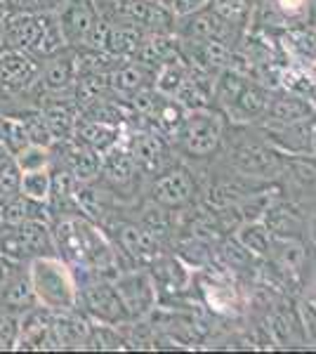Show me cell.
I'll list each match as a JSON object with an SVG mask.
<instances>
[{
	"mask_svg": "<svg viewBox=\"0 0 316 354\" xmlns=\"http://www.w3.org/2000/svg\"><path fill=\"white\" fill-rule=\"evenodd\" d=\"M128 151L142 170H158L165 158V145L156 133H137Z\"/></svg>",
	"mask_w": 316,
	"mask_h": 354,
	"instance_id": "5bb4252c",
	"label": "cell"
},
{
	"mask_svg": "<svg viewBox=\"0 0 316 354\" xmlns=\"http://www.w3.org/2000/svg\"><path fill=\"white\" fill-rule=\"evenodd\" d=\"M234 106L243 111L245 116H257L260 111L267 109V100H264V95L255 85H243L239 97L234 100Z\"/></svg>",
	"mask_w": 316,
	"mask_h": 354,
	"instance_id": "d6a6232c",
	"label": "cell"
},
{
	"mask_svg": "<svg viewBox=\"0 0 316 354\" xmlns=\"http://www.w3.org/2000/svg\"><path fill=\"white\" fill-rule=\"evenodd\" d=\"M0 222H3V220H0Z\"/></svg>",
	"mask_w": 316,
	"mask_h": 354,
	"instance_id": "7dc6e473",
	"label": "cell"
},
{
	"mask_svg": "<svg viewBox=\"0 0 316 354\" xmlns=\"http://www.w3.org/2000/svg\"><path fill=\"white\" fill-rule=\"evenodd\" d=\"M80 300H83L88 314H93V317L100 319L102 324H111L113 326V324H123L130 319V314L125 310L118 290L104 281L88 283V286L80 290Z\"/></svg>",
	"mask_w": 316,
	"mask_h": 354,
	"instance_id": "277c9868",
	"label": "cell"
},
{
	"mask_svg": "<svg viewBox=\"0 0 316 354\" xmlns=\"http://www.w3.org/2000/svg\"><path fill=\"white\" fill-rule=\"evenodd\" d=\"M0 300L5 302L8 310H24L26 312V310H31V307H36L38 300H36V293H33L28 274H15V277L8 281V286L3 288V293H0Z\"/></svg>",
	"mask_w": 316,
	"mask_h": 354,
	"instance_id": "ac0fdd59",
	"label": "cell"
},
{
	"mask_svg": "<svg viewBox=\"0 0 316 354\" xmlns=\"http://www.w3.org/2000/svg\"><path fill=\"white\" fill-rule=\"evenodd\" d=\"M45 66H40V76L38 83L43 85L45 93L57 95V93H66L73 88L80 71V62L73 53H64V48L59 53L45 57Z\"/></svg>",
	"mask_w": 316,
	"mask_h": 354,
	"instance_id": "5b68a950",
	"label": "cell"
},
{
	"mask_svg": "<svg viewBox=\"0 0 316 354\" xmlns=\"http://www.w3.org/2000/svg\"><path fill=\"white\" fill-rule=\"evenodd\" d=\"M128 17L135 24L156 28L165 26L172 21V12L165 5L156 3V0H130L128 3Z\"/></svg>",
	"mask_w": 316,
	"mask_h": 354,
	"instance_id": "ffe728a7",
	"label": "cell"
},
{
	"mask_svg": "<svg viewBox=\"0 0 316 354\" xmlns=\"http://www.w3.org/2000/svg\"><path fill=\"white\" fill-rule=\"evenodd\" d=\"M239 241L245 250H252L257 255H264L269 250V234L262 225L252 222V225H243V230L239 234Z\"/></svg>",
	"mask_w": 316,
	"mask_h": 354,
	"instance_id": "4dcf8cb0",
	"label": "cell"
},
{
	"mask_svg": "<svg viewBox=\"0 0 316 354\" xmlns=\"http://www.w3.org/2000/svg\"><path fill=\"white\" fill-rule=\"evenodd\" d=\"M15 163L19 165V170H38L50 165V147L40 145H28L26 149H21L15 156Z\"/></svg>",
	"mask_w": 316,
	"mask_h": 354,
	"instance_id": "1f68e13d",
	"label": "cell"
},
{
	"mask_svg": "<svg viewBox=\"0 0 316 354\" xmlns=\"http://www.w3.org/2000/svg\"><path fill=\"white\" fill-rule=\"evenodd\" d=\"M40 64L31 53L17 48H5L0 53V90L3 93H21L38 83Z\"/></svg>",
	"mask_w": 316,
	"mask_h": 354,
	"instance_id": "3957f363",
	"label": "cell"
},
{
	"mask_svg": "<svg viewBox=\"0 0 316 354\" xmlns=\"http://www.w3.org/2000/svg\"><path fill=\"white\" fill-rule=\"evenodd\" d=\"M26 128V135L31 140V145H40V147H53L55 140L50 135L48 125H45V118H43V111H28L24 116L19 118Z\"/></svg>",
	"mask_w": 316,
	"mask_h": 354,
	"instance_id": "83f0119b",
	"label": "cell"
},
{
	"mask_svg": "<svg viewBox=\"0 0 316 354\" xmlns=\"http://www.w3.org/2000/svg\"><path fill=\"white\" fill-rule=\"evenodd\" d=\"M120 243H123V248L128 250L132 258H154L158 250V239L156 234H154L149 227L145 225H125L123 230H120Z\"/></svg>",
	"mask_w": 316,
	"mask_h": 354,
	"instance_id": "2e32d148",
	"label": "cell"
},
{
	"mask_svg": "<svg viewBox=\"0 0 316 354\" xmlns=\"http://www.w3.org/2000/svg\"><path fill=\"white\" fill-rule=\"evenodd\" d=\"M15 274H17L15 272V262L0 255V293H3V288L8 286V281L15 277Z\"/></svg>",
	"mask_w": 316,
	"mask_h": 354,
	"instance_id": "b9f144b4",
	"label": "cell"
},
{
	"mask_svg": "<svg viewBox=\"0 0 316 354\" xmlns=\"http://www.w3.org/2000/svg\"><path fill=\"white\" fill-rule=\"evenodd\" d=\"M279 3H281V8H284L286 12H295V10H300L302 0H279Z\"/></svg>",
	"mask_w": 316,
	"mask_h": 354,
	"instance_id": "ee69618b",
	"label": "cell"
},
{
	"mask_svg": "<svg viewBox=\"0 0 316 354\" xmlns=\"http://www.w3.org/2000/svg\"><path fill=\"white\" fill-rule=\"evenodd\" d=\"M43 118L45 125H48L50 135H53L55 142H68L73 140V130H76V121H78V113L73 109L68 102H50L45 104L43 109Z\"/></svg>",
	"mask_w": 316,
	"mask_h": 354,
	"instance_id": "4fadbf2b",
	"label": "cell"
},
{
	"mask_svg": "<svg viewBox=\"0 0 316 354\" xmlns=\"http://www.w3.org/2000/svg\"><path fill=\"white\" fill-rule=\"evenodd\" d=\"M0 5H8V0H0Z\"/></svg>",
	"mask_w": 316,
	"mask_h": 354,
	"instance_id": "bcb514c9",
	"label": "cell"
},
{
	"mask_svg": "<svg viewBox=\"0 0 316 354\" xmlns=\"http://www.w3.org/2000/svg\"><path fill=\"white\" fill-rule=\"evenodd\" d=\"M232 31V26L224 19H220L215 12H194L192 24H187V36L194 38V41H210V38H220L224 41L227 33Z\"/></svg>",
	"mask_w": 316,
	"mask_h": 354,
	"instance_id": "44dd1931",
	"label": "cell"
},
{
	"mask_svg": "<svg viewBox=\"0 0 316 354\" xmlns=\"http://www.w3.org/2000/svg\"><path fill=\"white\" fill-rule=\"evenodd\" d=\"M154 201L163 208H180L194 196V180L187 170H170L154 182Z\"/></svg>",
	"mask_w": 316,
	"mask_h": 354,
	"instance_id": "ba28073f",
	"label": "cell"
},
{
	"mask_svg": "<svg viewBox=\"0 0 316 354\" xmlns=\"http://www.w3.org/2000/svg\"><path fill=\"white\" fill-rule=\"evenodd\" d=\"M0 140L5 142V147H8L15 156L31 145L24 123H21L19 118H12V116H0Z\"/></svg>",
	"mask_w": 316,
	"mask_h": 354,
	"instance_id": "484cf974",
	"label": "cell"
},
{
	"mask_svg": "<svg viewBox=\"0 0 316 354\" xmlns=\"http://www.w3.org/2000/svg\"><path fill=\"white\" fill-rule=\"evenodd\" d=\"M19 335V319L15 317L12 310L0 312V350H12Z\"/></svg>",
	"mask_w": 316,
	"mask_h": 354,
	"instance_id": "74e56055",
	"label": "cell"
},
{
	"mask_svg": "<svg viewBox=\"0 0 316 354\" xmlns=\"http://www.w3.org/2000/svg\"><path fill=\"white\" fill-rule=\"evenodd\" d=\"M180 137L185 142L189 153H196V156H208L217 149L222 137L220 121H217L215 113L208 109H194L185 113V123H182Z\"/></svg>",
	"mask_w": 316,
	"mask_h": 354,
	"instance_id": "7a4b0ae2",
	"label": "cell"
},
{
	"mask_svg": "<svg viewBox=\"0 0 316 354\" xmlns=\"http://www.w3.org/2000/svg\"><path fill=\"white\" fill-rule=\"evenodd\" d=\"M50 194H53V173H50V168L21 170V196L38 203H50Z\"/></svg>",
	"mask_w": 316,
	"mask_h": 354,
	"instance_id": "603a6c76",
	"label": "cell"
},
{
	"mask_svg": "<svg viewBox=\"0 0 316 354\" xmlns=\"http://www.w3.org/2000/svg\"><path fill=\"white\" fill-rule=\"evenodd\" d=\"M85 347H90V350H118V347H123V342H120L118 335H113L106 326H100V328L88 330Z\"/></svg>",
	"mask_w": 316,
	"mask_h": 354,
	"instance_id": "8d00e7d4",
	"label": "cell"
},
{
	"mask_svg": "<svg viewBox=\"0 0 316 354\" xmlns=\"http://www.w3.org/2000/svg\"><path fill=\"white\" fill-rule=\"evenodd\" d=\"M210 10L229 26L241 24L248 15V0H210Z\"/></svg>",
	"mask_w": 316,
	"mask_h": 354,
	"instance_id": "f546056e",
	"label": "cell"
},
{
	"mask_svg": "<svg viewBox=\"0 0 316 354\" xmlns=\"http://www.w3.org/2000/svg\"><path fill=\"white\" fill-rule=\"evenodd\" d=\"M142 43V36L137 26H109L104 53L109 57H128L135 55Z\"/></svg>",
	"mask_w": 316,
	"mask_h": 354,
	"instance_id": "7402d4cb",
	"label": "cell"
},
{
	"mask_svg": "<svg viewBox=\"0 0 316 354\" xmlns=\"http://www.w3.org/2000/svg\"><path fill=\"white\" fill-rule=\"evenodd\" d=\"M64 145V156H66V170L71 173L73 180L78 182H93L97 175L102 173V153L90 149L88 145L78 140L62 142Z\"/></svg>",
	"mask_w": 316,
	"mask_h": 354,
	"instance_id": "30bf717a",
	"label": "cell"
},
{
	"mask_svg": "<svg viewBox=\"0 0 316 354\" xmlns=\"http://www.w3.org/2000/svg\"><path fill=\"white\" fill-rule=\"evenodd\" d=\"M120 300H123L125 310H128L130 317H142L145 312L151 310L154 305V286L149 281L147 274H125L116 281Z\"/></svg>",
	"mask_w": 316,
	"mask_h": 354,
	"instance_id": "9c48e42d",
	"label": "cell"
},
{
	"mask_svg": "<svg viewBox=\"0 0 316 354\" xmlns=\"http://www.w3.org/2000/svg\"><path fill=\"white\" fill-rule=\"evenodd\" d=\"M28 279H31L33 293H36L38 305H43L50 312H66L73 310L78 302L76 281H73L68 265L64 260L53 258V255H38L31 258L28 267Z\"/></svg>",
	"mask_w": 316,
	"mask_h": 354,
	"instance_id": "6da1fadb",
	"label": "cell"
},
{
	"mask_svg": "<svg viewBox=\"0 0 316 354\" xmlns=\"http://www.w3.org/2000/svg\"><path fill=\"white\" fill-rule=\"evenodd\" d=\"M149 64L145 62H135V64H125L116 68V71L109 76V83L116 93H123V95H132L137 90L147 88L149 85Z\"/></svg>",
	"mask_w": 316,
	"mask_h": 354,
	"instance_id": "d6986e66",
	"label": "cell"
},
{
	"mask_svg": "<svg viewBox=\"0 0 316 354\" xmlns=\"http://www.w3.org/2000/svg\"><path fill=\"white\" fill-rule=\"evenodd\" d=\"M97 19V10L93 0H66L62 5L57 21H59L62 36L68 45H83L88 31Z\"/></svg>",
	"mask_w": 316,
	"mask_h": 354,
	"instance_id": "52a82bcc",
	"label": "cell"
},
{
	"mask_svg": "<svg viewBox=\"0 0 316 354\" xmlns=\"http://www.w3.org/2000/svg\"><path fill=\"white\" fill-rule=\"evenodd\" d=\"M187 78V66L182 64L180 59H168L163 64H158V71H156V93L160 97H175L177 90L182 88Z\"/></svg>",
	"mask_w": 316,
	"mask_h": 354,
	"instance_id": "cb8c5ba5",
	"label": "cell"
},
{
	"mask_svg": "<svg viewBox=\"0 0 316 354\" xmlns=\"http://www.w3.org/2000/svg\"><path fill=\"white\" fill-rule=\"evenodd\" d=\"M17 196H21V170L17 163H10L0 170V208L12 203Z\"/></svg>",
	"mask_w": 316,
	"mask_h": 354,
	"instance_id": "f1b7e54d",
	"label": "cell"
},
{
	"mask_svg": "<svg viewBox=\"0 0 316 354\" xmlns=\"http://www.w3.org/2000/svg\"><path fill=\"white\" fill-rule=\"evenodd\" d=\"M102 173L116 185H128L137 173V163L128 149H120L116 145L102 153Z\"/></svg>",
	"mask_w": 316,
	"mask_h": 354,
	"instance_id": "e0dca14e",
	"label": "cell"
},
{
	"mask_svg": "<svg viewBox=\"0 0 316 354\" xmlns=\"http://www.w3.org/2000/svg\"><path fill=\"white\" fill-rule=\"evenodd\" d=\"M53 330H55L57 342H59V350H64V347L85 345V338H88L90 328L83 324V319H78L76 314H73V310H66V312H55Z\"/></svg>",
	"mask_w": 316,
	"mask_h": 354,
	"instance_id": "9a60e30c",
	"label": "cell"
},
{
	"mask_svg": "<svg viewBox=\"0 0 316 354\" xmlns=\"http://www.w3.org/2000/svg\"><path fill=\"white\" fill-rule=\"evenodd\" d=\"M156 121L163 133L180 135L182 123H185V106H182L180 102L170 100V97H165V102L158 104V109H156Z\"/></svg>",
	"mask_w": 316,
	"mask_h": 354,
	"instance_id": "4316f807",
	"label": "cell"
},
{
	"mask_svg": "<svg viewBox=\"0 0 316 354\" xmlns=\"http://www.w3.org/2000/svg\"><path fill=\"white\" fill-rule=\"evenodd\" d=\"M73 140L88 145L90 149L97 153H104L106 149L118 145L120 140V125L116 123H104V121H93V118L78 116L76 130H73Z\"/></svg>",
	"mask_w": 316,
	"mask_h": 354,
	"instance_id": "8fae6325",
	"label": "cell"
},
{
	"mask_svg": "<svg viewBox=\"0 0 316 354\" xmlns=\"http://www.w3.org/2000/svg\"><path fill=\"white\" fill-rule=\"evenodd\" d=\"M243 85L245 83L241 81L236 73H224L220 81H217V100L232 106L234 100L239 97V93H241V88H243Z\"/></svg>",
	"mask_w": 316,
	"mask_h": 354,
	"instance_id": "f35d334b",
	"label": "cell"
},
{
	"mask_svg": "<svg viewBox=\"0 0 316 354\" xmlns=\"http://www.w3.org/2000/svg\"><path fill=\"white\" fill-rule=\"evenodd\" d=\"M156 3H160V5H165V8H168V5H170V0H156Z\"/></svg>",
	"mask_w": 316,
	"mask_h": 354,
	"instance_id": "f6af8a7d",
	"label": "cell"
},
{
	"mask_svg": "<svg viewBox=\"0 0 316 354\" xmlns=\"http://www.w3.org/2000/svg\"><path fill=\"white\" fill-rule=\"evenodd\" d=\"M17 345L26 347V350H59V342H57L53 330L50 310L40 312L36 307H31V310L24 312V317L19 319Z\"/></svg>",
	"mask_w": 316,
	"mask_h": 354,
	"instance_id": "8992f818",
	"label": "cell"
},
{
	"mask_svg": "<svg viewBox=\"0 0 316 354\" xmlns=\"http://www.w3.org/2000/svg\"><path fill=\"white\" fill-rule=\"evenodd\" d=\"M175 45H172L170 38L160 36V33H156V36H149L145 38V41L140 43V48H137V57H140V62H145V64L149 66H158L163 64V62H168L175 57Z\"/></svg>",
	"mask_w": 316,
	"mask_h": 354,
	"instance_id": "d4e9b609",
	"label": "cell"
},
{
	"mask_svg": "<svg viewBox=\"0 0 316 354\" xmlns=\"http://www.w3.org/2000/svg\"><path fill=\"white\" fill-rule=\"evenodd\" d=\"M210 0H170L168 10L177 17H189L194 12H198L203 5H208Z\"/></svg>",
	"mask_w": 316,
	"mask_h": 354,
	"instance_id": "ab89813d",
	"label": "cell"
},
{
	"mask_svg": "<svg viewBox=\"0 0 316 354\" xmlns=\"http://www.w3.org/2000/svg\"><path fill=\"white\" fill-rule=\"evenodd\" d=\"M236 158L248 173H262V170L272 168V153L262 151L260 147H243Z\"/></svg>",
	"mask_w": 316,
	"mask_h": 354,
	"instance_id": "e575fe53",
	"label": "cell"
},
{
	"mask_svg": "<svg viewBox=\"0 0 316 354\" xmlns=\"http://www.w3.org/2000/svg\"><path fill=\"white\" fill-rule=\"evenodd\" d=\"M10 163H15V153L10 151L8 147H5L3 140H0V170H5Z\"/></svg>",
	"mask_w": 316,
	"mask_h": 354,
	"instance_id": "7bdbcfd3",
	"label": "cell"
},
{
	"mask_svg": "<svg viewBox=\"0 0 316 354\" xmlns=\"http://www.w3.org/2000/svg\"><path fill=\"white\" fill-rule=\"evenodd\" d=\"M272 116L281 123H292L300 121V118L307 116V106L302 104L300 100H279L277 104H272Z\"/></svg>",
	"mask_w": 316,
	"mask_h": 354,
	"instance_id": "d590c367",
	"label": "cell"
},
{
	"mask_svg": "<svg viewBox=\"0 0 316 354\" xmlns=\"http://www.w3.org/2000/svg\"><path fill=\"white\" fill-rule=\"evenodd\" d=\"M198 43H201V62L208 68H220L229 62V48L220 38H210V41H198Z\"/></svg>",
	"mask_w": 316,
	"mask_h": 354,
	"instance_id": "836d02e7",
	"label": "cell"
},
{
	"mask_svg": "<svg viewBox=\"0 0 316 354\" xmlns=\"http://www.w3.org/2000/svg\"><path fill=\"white\" fill-rule=\"evenodd\" d=\"M15 230H17L19 241H21V248H24L26 260L53 253L55 241H53V232L48 230V222L24 220V222H19V225H15Z\"/></svg>",
	"mask_w": 316,
	"mask_h": 354,
	"instance_id": "7c38bea8",
	"label": "cell"
},
{
	"mask_svg": "<svg viewBox=\"0 0 316 354\" xmlns=\"http://www.w3.org/2000/svg\"><path fill=\"white\" fill-rule=\"evenodd\" d=\"M15 10H26V12H43L45 8L55 5V0H8Z\"/></svg>",
	"mask_w": 316,
	"mask_h": 354,
	"instance_id": "60d3db41",
	"label": "cell"
}]
</instances>
